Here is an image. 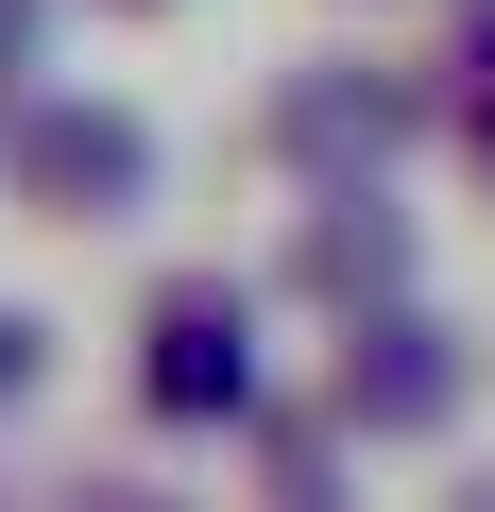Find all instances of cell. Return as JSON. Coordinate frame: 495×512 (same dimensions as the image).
<instances>
[{
    "instance_id": "cell-1",
    "label": "cell",
    "mask_w": 495,
    "mask_h": 512,
    "mask_svg": "<svg viewBox=\"0 0 495 512\" xmlns=\"http://www.w3.org/2000/svg\"><path fill=\"white\" fill-rule=\"evenodd\" d=\"M18 171H35L52 205H137V188H154V137H137L120 103H18Z\"/></svg>"
},
{
    "instance_id": "cell-2",
    "label": "cell",
    "mask_w": 495,
    "mask_h": 512,
    "mask_svg": "<svg viewBox=\"0 0 495 512\" xmlns=\"http://www.w3.org/2000/svg\"><path fill=\"white\" fill-rule=\"evenodd\" d=\"M239 393H257L239 308H222V291H171V308H154V410H239Z\"/></svg>"
},
{
    "instance_id": "cell-3",
    "label": "cell",
    "mask_w": 495,
    "mask_h": 512,
    "mask_svg": "<svg viewBox=\"0 0 495 512\" xmlns=\"http://www.w3.org/2000/svg\"><path fill=\"white\" fill-rule=\"evenodd\" d=\"M342 393H359V427H427V410L461 393V359H444L427 325H359V376H342Z\"/></svg>"
},
{
    "instance_id": "cell-4",
    "label": "cell",
    "mask_w": 495,
    "mask_h": 512,
    "mask_svg": "<svg viewBox=\"0 0 495 512\" xmlns=\"http://www.w3.org/2000/svg\"><path fill=\"white\" fill-rule=\"evenodd\" d=\"M393 137V86H291V154H376Z\"/></svg>"
},
{
    "instance_id": "cell-5",
    "label": "cell",
    "mask_w": 495,
    "mask_h": 512,
    "mask_svg": "<svg viewBox=\"0 0 495 512\" xmlns=\"http://www.w3.org/2000/svg\"><path fill=\"white\" fill-rule=\"evenodd\" d=\"M393 256H410V239H393L376 205H342V222L308 239V274H325V291H376V274H393Z\"/></svg>"
},
{
    "instance_id": "cell-6",
    "label": "cell",
    "mask_w": 495,
    "mask_h": 512,
    "mask_svg": "<svg viewBox=\"0 0 495 512\" xmlns=\"http://www.w3.org/2000/svg\"><path fill=\"white\" fill-rule=\"evenodd\" d=\"M0 393H35V325L18 308H0Z\"/></svg>"
},
{
    "instance_id": "cell-7",
    "label": "cell",
    "mask_w": 495,
    "mask_h": 512,
    "mask_svg": "<svg viewBox=\"0 0 495 512\" xmlns=\"http://www.w3.org/2000/svg\"><path fill=\"white\" fill-rule=\"evenodd\" d=\"M461 512H495V495H461Z\"/></svg>"
}]
</instances>
